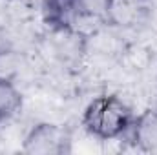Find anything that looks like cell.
Listing matches in <instances>:
<instances>
[{
  "instance_id": "cell-1",
  "label": "cell",
  "mask_w": 157,
  "mask_h": 155,
  "mask_svg": "<svg viewBox=\"0 0 157 155\" xmlns=\"http://www.w3.org/2000/svg\"><path fill=\"white\" fill-rule=\"evenodd\" d=\"M133 124L130 106L117 95H101L93 99L82 115L84 130L101 141L122 137Z\"/></svg>"
},
{
  "instance_id": "cell-2",
  "label": "cell",
  "mask_w": 157,
  "mask_h": 155,
  "mask_svg": "<svg viewBox=\"0 0 157 155\" xmlns=\"http://www.w3.org/2000/svg\"><path fill=\"white\" fill-rule=\"evenodd\" d=\"M70 148V133L57 124L40 122L29 130L24 139V153L31 155H60Z\"/></svg>"
},
{
  "instance_id": "cell-3",
  "label": "cell",
  "mask_w": 157,
  "mask_h": 155,
  "mask_svg": "<svg viewBox=\"0 0 157 155\" xmlns=\"http://www.w3.org/2000/svg\"><path fill=\"white\" fill-rule=\"evenodd\" d=\"M150 0H108L104 22L121 29H133L150 13Z\"/></svg>"
},
{
  "instance_id": "cell-4",
  "label": "cell",
  "mask_w": 157,
  "mask_h": 155,
  "mask_svg": "<svg viewBox=\"0 0 157 155\" xmlns=\"http://www.w3.org/2000/svg\"><path fill=\"white\" fill-rule=\"evenodd\" d=\"M44 22L55 31H71L80 17L77 0H42Z\"/></svg>"
},
{
  "instance_id": "cell-5",
  "label": "cell",
  "mask_w": 157,
  "mask_h": 155,
  "mask_svg": "<svg viewBox=\"0 0 157 155\" xmlns=\"http://www.w3.org/2000/svg\"><path fill=\"white\" fill-rule=\"evenodd\" d=\"M130 130L133 131V139L144 150L157 152V115L154 113L141 115L137 120H133Z\"/></svg>"
},
{
  "instance_id": "cell-6",
  "label": "cell",
  "mask_w": 157,
  "mask_h": 155,
  "mask_svg": "<svg viewBox=\"0 0 157 155\" xmlns=\"http://www.w3.org/2000/svg\"><path fill=\"white\" fill-rule=\"evenodd\" d=\"M22 106V97L11 78L0 77V122L15 115V112Z\"/></svg>"
},
{
  "instance_id": "cell-7",
  "label": "cell",
  "mask_w": 157,
  "mask_h": 155,
  "mask_svg": "<svg viewBox=\"0 0 157 155\" xmlns=\"http://www.w3.org/2000/svg\"><path fill=\"white\" fill-rule=\"evenodd\" d=\"M108 0H77V9L80 18H97L104 20Z\"/></svg>"
}]
</instances>
